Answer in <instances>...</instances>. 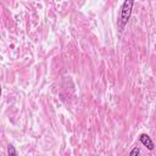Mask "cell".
Here are the masks:
<instances>
[{
	"label": "cell",
	"instance_id": "cell-1",
	"mask_svg": "<svg viewBox=\"0 0 156 156\" xmlns=\"http://www.w3.org/2000/svg\"><path fill=\"white\" fill-rule=\"evenodd\" d=\"M134 5V1L133 0H127L122 4V7H121V13H119V20H118V27H119V30H123L124 26L127 24L130 15H132V7Z\"/></svg>",
	"mask_w": 156,
	"mask_h": 156
},
{
	"label": "cell",
	"instance_id": "cell-2",
	"mask_svg": "<svg viewBox=\"0 0 156 156\" xmlns=\"http://www.w3.org/2000/svg\"><path fill=\"white\" fill-rule=\"evenodd\" d=\"M139 140H140V143H141L144 146H146L149 150H154V143H152L151 138H150L147 134H141L140 138H139Z\"/></svg>",
	"mask_w": 156,
	"mask_h": 156
},
{
	"label": "cell",
	"instance_id": "cell-3",
	"mask_svg": "<svg viewBox=\"0 0 156 156\" xmlns=\"http://www.w3.org/2000/svg\"><path fill=\"white\" fill-rule=\"evenodd\" d=\"M7 154H9V156H17V151H16V149H15L13 145H9Z\"/></svg>",
	"mask_w": 156,
	"mask_h": 156
},
{
	"label": "cell",
	"instance_id": "cell-4",
	"mask_svg": "<svg viewBox=\"0 0 156 156\" xmlns=\"http://www.w3.org/2000/svg\"><path fill=\"white\" fill-rule=\"evenodd\" d=\"M139 152H140V150H139V147H133L132 149V151H130V154H129V156H139Z\"/></svg>",
	"mask_w": 156,
	"mask_h": 156
},
{
	"label": "cell",
	"instance_id": "cell-5",
	"mask_svg": "<svg viewBox=\"0 0 156 156\" xmlns=\"http://www.w3.org/2000/svg\"><path fill=\"white\" fill-rule=\"evenodd\" d=\"M0 95H1V85H0Z\"/></svg>",
	"mask_w": 156,
	"mask_h": 156
}]
</instances>
